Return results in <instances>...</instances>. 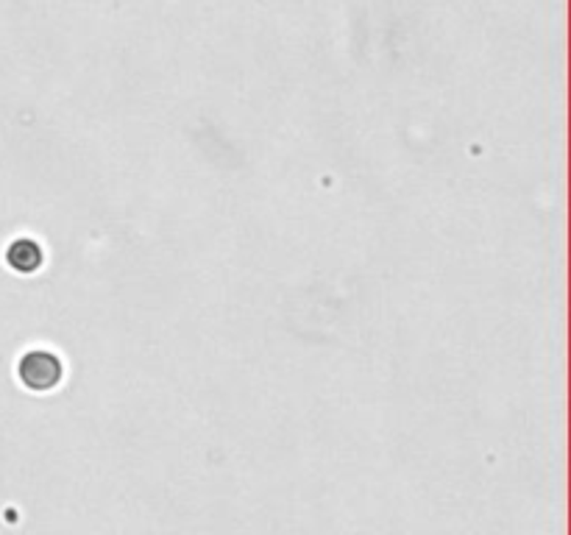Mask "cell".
Here are the masks:
<instances>
[{"mask_svg": "<svg viewBox=\"0 0 571 535\" xmlns=\"http://www.w3.org/2000/svg\"><path fill=\"white\" fill-rule=\"evenodd\" d=\"M17 377L31 390H51L61 379V363L56 360V355L36 348V352L23 355L17 365Z\"/></svg>", "mask_w": 571, "mask_h": 535, "instance_id": "obj_1", "label": "cell"}, {"mask_svg": "<svg viewBox=\"0 0 571 535\" xmlns=\"http://www.w3.org/2000/svg\"><path fill=\"white\" fill-rule=\"evenodd\" d=\"M6 262L20 274H31L42 265V252L34 240H14L6 252Z\"/></svg>", "mask_w": 571, "mask_h": 535, "instance_id": "obj_2", "label": "cell"}]
</instances>
